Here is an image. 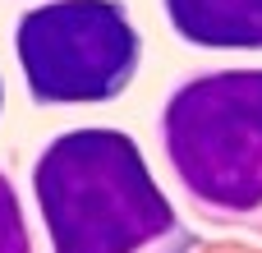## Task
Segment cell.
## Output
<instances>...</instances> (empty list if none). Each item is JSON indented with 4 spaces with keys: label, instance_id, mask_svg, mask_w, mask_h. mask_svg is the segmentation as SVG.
<instances>
[{
    "label": "cell",
    "instance_id": "1",
    "mask_svg": "<svg viewBox=\"0 0 262 253\" xmlns=\"http://www.w3.org/2000/svg\"><path fill=\"white\" fill-rule=\"evenodd\" d=\"M32 198L51 253H193L184 226L134 134L78 124L32 157Z\"/></svg>",
    "mask_w": 262,
    "mask_h": 253
},
{
    "label": "cell",
    "instance_id": "2",
    "mask_svg": "<svg viewBox=\"0 0 262 253\" xmlns=\"http://www.w3.org/2000/svg\"><path fill=\"white\" fill-rule=\"evenodd\" d=\"M157 147L198 221L262 235V65L175 78L157 111Z\"/></svg>",
    "mask_w": 262,
    "mask_h": 253
},
{
    "label": "cell",
    "instance_id": "3",
    "mask_svg": "<svg viewBox=\"0 0 262 253\" xmlns=\"http://www.w3.org/2000/svg\"><path fill=\"white\" fill-rule=\"evenodd\" d=\"M14 55L37 106H106L143 69V32L124 0H41L14 23Z\"/></svg>",
    "mask_w": 262,
    "mask_h": 253
},
{
    "label": "cell",
    "instance_id": "4",
    "mask_svg": "<svg viewBox=\"0 0 262 253\" xmlns=\"http://www.w3.org/2000/svg\"><path fill=\"white\" fill-rule=\"evenodd\" d=\"M161 9L193 51H262V0H161Z\"/></svg>",
    "mask_w": 262,
    "mask_h": 253
},
{
    "label": "cell",
    "instance_id": "5",
    "mask_svg": "<svg viewBox=\"0 0 262 253\" xmlns=\"http://www.w3.org/2000/svg\"><path fill=\"white\" fill-rule=\"evenodd\" d=\"M0 253H32V230L14 180L0 171Z\"/></svg>",
    "mask_w": 262,
    "mask_h": 253
},
{
    "label": "cell",
    "instance_id": "6",
    "mask_svg": "<svg viewBox=\"0 0 262 253\" xmlns=\"http://www.w3.org/2000/svg\"><path fill=\"white\" fill-rule=\"evenodd\" d=\"M0 111H5V83H0Z\"/></svg>",
    "mask_w": 262,
    "mask_h": 253
}]
</instances>
